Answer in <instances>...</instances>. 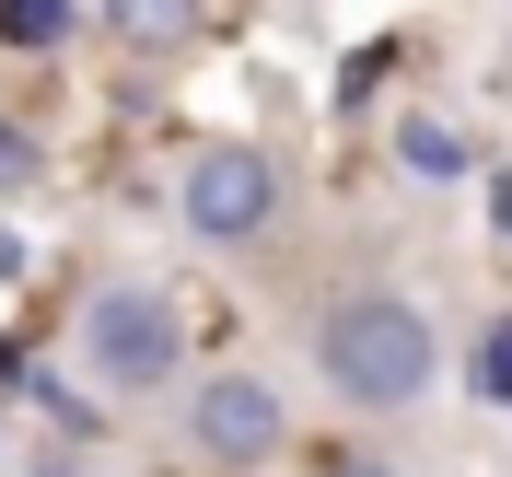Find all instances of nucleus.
I'll return each instance as SVG.
<instances>
[{
  "label": "nucleus",
  "mask_w": 512,
  "mask_h": 477,
  "mask_svg": "<svg viewBox=\"0 0 512 477\" xmlns=\"http://www.w3.org/2000/svg\"><path fill=\"white\" fill-rule=\"evenodd\" d=\"M303 350H315L326 396H350V408H419L431 373H443V326H431L419 291H338V303H315Z\"/></svg>",
  "instance_id": "nucleus-1"
},
{
  "label": "nucleus",
  "mask_w": 512,
  "mask_h": 477,
  "mask_svg": "<svg viewBox=\"0 0 512 477\" xmlns=\"http://www.w3.org/2000/svg\"><path fill=\"white\" fill-rule=\"evenodd\" d=\"M175 222H187L210 256L268 245V233H280V163L256 152V140H198L187 175H175Z\"/></svg>",
  "instance_id": "nucleus-2"
},
{
  "label": "nucleus",
  "mask_w": 512,
  "mask_h": 477,
  "mask_svg": "<svg viewBox=\"0 0 512 477\" xmlns=\"http://www.w3.org/2000/svg\"><path fill=\"white\" fill-rule=\"evenodd\" d=\"M82 373L105 384V396H163V384L187 373V326H175V303L140 280L94 291L82 303Z\"/></svg>",
  "instance_id": "nucleus-3"
},
{
  "label": "nucleus",
  "mask_w": 512,
  "mask_h": 477,
  "mask_svg": "<svg viewBox=\"0 0 512 477\" xmlns=\"http://www.w3.org/2000/svg\"><path fill=\"white\" fill-rule=\"evenodd\" d=\"M187 443H198V466H222V477L280 466V454H291L280 384H256V373H198V384H187Z\"/></svg>",
  "instance_id": "nucleus-4"
},
{
  "label": "nucleus",
  "mask_w": 512,
  "mask_h": 477,
  "mask_svg": "<svg viewBox=\"0 0 512 477\" xmlns=\"http://www.w3.org/2000/svg\"><path fill=\"white\" fill-rule=\"evenodd\" d=\"M105 35H117V47H187L198 0H105Z\"/></svg>",
  "instance_id": "nucleus-5"
},
{
  "label": "nucleus",
  "mask_w": 512,
  "mask_h": 477,
  "mask_svg": "<svg viewBox=\"0 0 512 477\" xmlns=\"http://www.w3.org/2000/svg\"><path fill=\"white\" fill-rule=\"evenodd\" d=\"M396 152H408L419 175H466V140H454L443 117H408V128H396Z\"/></svg>",
  "instance_id": "nucleus-6"
},
{
  "label": "nucleus",
  "mask_w": 512,
  "mask_h": 477,
  "mask_svg": "<svg viewBox=\"0 0 512 477\" xmlns=\"http://www.w3.org/2000/svg\"><path fill=\"white\" fill-rule=\"evenodd\" d=\"M0 35H70V0H0Z\"/></svg>",
  "instance_id": "nucleus-7"
},
{
  "label": "nucleus",
  "mask_w": 512,
  "mask_h": 477,
  "mask_svg": "<svg viewBox=\"0 0 512 477\" xmlns=\"http://www.w3.org/2000/svg\"><path fill=\"white\" fill-rule=\"evenodd\" d=\"M24 187H35V140L0 117V198H24Z\"/></svg>",
  "instance_id": "nucleus-8"
},
{
  "label": "nucleus",
  "mask_w": 512,
  "mask_h": 477,
  "mask_svg": "<svg viewBox=\"0 0 512 477\" xmlns=\"http://www.w3.org/2000/svg\"><path fill=\"white\" fill-rule=\"evenodd\" d=\"M478 384H489V408L512 396V326H489V350H478Z\"/></svg>",
  "instance_id": "nucleus-9"
},
{
  "label": "nucleus",
  "mask_w": 512,
  "mask_h": 477,
  "mask_svg": "<svg viewBox=\"0 0 512 477\" xmlns=\"http://www.w3.org/2000/svg\"><path fill=\"white\" fill-rule=\"evenodd\" d=\"M35 477H82V466H35Z\"/></svg>",
  "instance_id": "nucleus-10"
}]
</instances>
